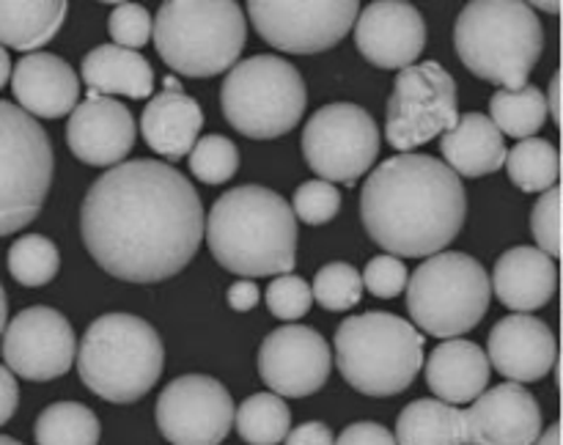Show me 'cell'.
<instances>
[{"label": "cell", "instance_id": "6da1fadb", "mask_svg": "<svg viewBox=\"0 0 563 445\" xmlns=\"http://www.w3.org/2000/svg\"><path fill=\"white\" fill-rule=\"evenodd\" d=\"M80 234L108 275L126 283H159L179 275L201 247L203 203L174 165L126 159L88 187Z\"/></svg>", "mask_w": 563, "mask_h": 445}, {"label": "cell", "instance_id": "7a4b0ae2", "mask_svg": "<svg viewBox=\"0 0 563 445\" xmlns=\"http://www.w3.org/2000/svg\"><path fill=\"white\" fill-rule=\"evenodd\" d=\"M467 214L460 176L429 154H399L372 170L361 190L366 234L390 256H434L460 236Z\"/></svg>", "mask_w": 563, "mask_h": 445}, {"label": "cell", "instance_id": "3957f363", "mask_svg": "<svg viewBox=\"0 0 563 445\" xmlns=\"http://www.w3.org/2000/svg\"><path fill=\"white\" fill-rule=\"evenodd\" d=\"M214 262L242 278H267L295 269L297 218L269 187L245 185L223 192L203 220Z\"/></svg>", "mask_w": 563, "mask_h": 445}, {"label": "cell", "instance_id": "277c9868", "mask_svg": "<svg viewBox=\"0 0 563 445\" xmlns=\"http://www.w3.org/2000/svg\"><path fill=\"white\" fill-rule=\"evenodd\" d=\"M454 44L471 75L517 91L542 58L544 27L528 3L473 0L460 11Z\"/></svg>", "mask_w": 563, "mask_h": 445}, {"label": "cell", "instance_id": "5b68a950", "mask_svg": "<svg viewBox=\"0 0 563 445\" xmlns=\"http://www.w3.org/2000/svg\"><path fill=\"white\" fill-rule=\"evenodd\" d=\"M77 371L99 399L132 404L157 385L165 366V346L157 330L132 313L93 319L80 341Z\"/></svg>", "mask_w": 563, "mask_h": 445}, {"label": "cell", "instance_id": "8992f818", "mask_svg": "<svg viewBox=\"0 0 563 445\" xmlns=\"http://www.w3.org/2000/svg\"><path fill=\"white\" fill-rule=\"evenodd\" d=\"M423 360V335L394 313H357L335 327V363L357 393L374 399L401 393L418 377Z\"/></svg>", "mask_w": 563, "mask_h": 445}, {"label": "cell", "instance_id": "52a82bcc", "mask_svg": "<svg viewBox=\"0 0 563 445\" xmlns=\"http://www.w3.org/2000/svg\"><path fill=\"white\" fill-rule=\"evenodd\" d=\"M159 58L185 77L229 71L247 38L245 14L231 0H168L152 22Z\"/></svg>", "mask_w": 563, "mask_h": 445}, {"label": "cell", "instance_id": "ba28073f", "mask_svg": "<svg viewBox=\"0 0 563 445\" xmlns=\"http://www.w3.org/2000/svg\"><path fill=\"white\" fill-rule=\"evenodd\" d=\"M223 115L240 135L273 141L300 124L306 113V80L278 55H253L234 64L220 88Z\"/></svg>", "mask_w": 563, "mask_h": 445}, {"label": "cell", "instance_id": "9c48e42d", "mask_svg": "<svg viewBox=\"0 0 563 445\" xmlns=\"http://www.w3.org/2000/svg\"><path fill=\"white\" fill-rule=\"evenodd\" d=\"M407 311L416 327L454 338L476 327L493 300L487 269L467 253H434L407 278Z\"/></svg>", "mask_w": 563, "mask_h": 445}, {"label": "cell", "instance_id": "30bf717a", "mask_svg": "<svg viewBox=\"0 0 563 445\" xmlns=\"http://www.w3.org/2000/svg\"><path fill=\"white\" fill-rule=\"evenodd\" d=\"M55 154L33 115L0 99V236L38 218L53 185Z\"/></svg>", "mask_w": 563, "mask_h": 445}, {"label": "cell", "instance_id": "8fae6325", "mask_svg": "<svg viewBox=\"0 0 563 445\" xmlns=\"http://www.w3.org/2000/svg\"><path fill=\"white\" fill-rule=\"evenodd\" d=\"M456 119V82L445 66L423 60L396 75L394 93L385 108V137L390 146L410 154L432 137L445 135Z\"/></svg>", "mask_w": 563, "mask_h": 445}, {"label": "cell", "instance_id": "7c38bea8", "mask_svg": "<svg viewBox=\"0 0 563 445\" xmlns=\"http://www.w3.org/2000/svg\"><path fill=\"white\" fill-rule=\"evenodd\" d=\"M379 154V130L366 108L333 102L319 108L302 130V157L322 181L355 187Z\"/></svg>", "mask_w": 563, "mask_h": 445}, {"label": "cell", "instance_id": "4fadbf2b", "mask_svg": "<svg viewBox=\"0 0 563 445\" xmlns=\"http://www.w3.org/2000/svg\"><path fill=\"white\" fill-rule=\"evenodd\" d=\"M361 3L355 0H319V3H289V0H251L247 16L258 36L275 49L295 55H313L335 47L355 25Z\"/></svg>", "mask_w": 563, "mask_h": 445}, {"label": "cell", "instance_id": "5bb4252c", "mask_svg": "<svg viewBox=\"0 0 563 445\" xmlns=\"http://www.w3.org/2000/svg\"><path fill=\"white\" fill-rule=\"evenodd\" d=\"M154 418L170 445H220L234 426V401L214 377L185 374L165 385Z\"/></svg>", "mask_w": 563, "mask_h": 445}, {"label": "cell", "instance_id": "9a60e30c", "mask_svg": "<svg viewBox=\"0 0 563 445\" xmlns=\"http://www.w3.org/2000/svg\"><path fill=\"white\" fill-rule=\"evenodd\" d=\"M77 338L69 319L47 305L16 313L3 330V360L11 374L31 382L58 379L75 366Z\"/></svg>", "mask_w": 563, "mask_h": 445}, {"label": "cell", "instance_id": "2e32d148", "mask_svg": "<svg viewBox=\"0 0 563 445\" xmlns=\"http://www.w3.org/2000/svg\"><path fill=\"white\" fill-rule=\"evenodd\" d=\"M333 355L322 335L306 324L273 330L258 349V377L275 396L306 399L324 388Z\"/></svg>", "mask_w": 563, "mask_h": 445}, {"label": "cell", "instance_id": "e0dca14e", "mask_svg": "<svg viewBox=\"0 0 563 445\" xmlns=\"http://www.w3.org/2000/svg\"><path fill=\"white\" fill-rule=\"evenodd\" d=\"M357 53L379 69H407L427 47V22L421 11L401 0H377L357 14Z\"/></svg>", "mask_w": 563, "mask_h": 445}, {"label": "cell", "instance_id": "ac0fdd59", "mask_svg": "<svg viewBox=\"0 0 563 445\" xmlns=\"http://www.w3.org/2000/svg\"><path fill=\"white\" fill-rule=\"evenodd\" d=\"M467 445H533L542 434V407L517 382L484 390L462 410Z\"/></svg>", "mask_w": 563, "mask_h": 445}, {"label": "cell", "instance_id": "d6986e66", "mask_svg": "<svg viewBox=\"0 0 563 445\" xmlns=\"http://www.w3.org/2000/svg\"><path fill=\"white\" fill-rule=\"evenodd\" d=\"M135 119L119 99L91 97L77 104L66 124V143L80 163L113 168L135 146Z\"/></svg>", "mask_w": 563, "mask_h": 445}, {"label": "cell", "instance_id": "ffe728a7", "mask_svg": "<svg viewBox=\"0 0 563 445\" xmlns=\"http://www.w3.org/2000/svg\"><path fill=\"white\" fill-rule=\"evenodd\" d=\"M559 357V341L542 319L511 313L489 333L487 360L511 382H539L548 377Z\"/></svg>", "mask_w": 563, "mask_h": 445}, {"label": "cell", "instance_id": "44dd1931", "mask_svg": "<svg viewBox=\"0 0 563 445\" xmlns=\"http://www.w3.org/2000/svg\"><path fill=\"white\" fill-rule=\"evenodd\" d=\"M11 88H14L20 110H25L33 119L69 115L80 99L77 71L53 53H27L14 66Z\"/></svg>", "mask_w": 563, "mask_h": 445}, {"label": "cell", "instance_id": "7402d4cb", "mask_svg": "<svg viewBox=\"0 0 563 445\" xmlns=\"http://www.w3.org/2000/svg\"><path fill=\"white\" fill-rule=\"evenodd\" d=\"M493 294L515 313H531L548 305L559 286V269L555 262L539 247H509L495 262L493 269Z\"/></svg>", "mask_w": 563, "mask_h": 445}, {"label": "cell", "instance_id": "603a6c76", "mask_svg": "<svg viewBox=\"0 0 563 445\" xmlns=\"http://www.w3.org/2000/svg\"><path fill=\"white\" fill-rule=\"evenodd\" d=\"M489 371L493 366L482 346L465 338H451L427 360V385L445 404H471L487 390Z\"/></svg>", "mask_w": 563, "mask_h": 445}, {"label": "cell", "instance_id": "cb8c5ba5", "mask_svg": "<svg viewBox=\"0 0 563 445\" xmlns=\"http://www.w3.org/2000/svg\"><path fill=\"white\" fill-rule=\"evenodd\" d=\"M203 126L201 104L185 91L154 93L141 113V132L148 148L165 159H181L196 146Z\"/></svg>", "mask_w": 563, "mask_h": 445}, {"label": "cell", "instance_id": "d4e9b609", "mask_svg": "<svg viewBox=\"0 0 563 445\" xmlns=\"http://www.w3.org/2000/svg\"><path fill=\"white\" fill-rule=\"evenodd\" d=\"M440 152L445 165L456 176L478 179L489 176L506 163V141L498 126L489 121V115L465 113L456 119V124L440 137Z\"/></svg>", "mask_w": 563, "mask_h": 445}, {"label": "cell", "instance_id": "484cf974", "mask_svg": "<svg viewBox=\"0 0 563 445\" xmlns=\"http://www.w3.org/2000/svg\"><path fill=\"white\" fill-rule=\"evenodd\" d=\"M82 82L91 97L146 99L154 93V69L135 49L99 44L82 58Z\"/></svg>", "mask_w": 563, "mask_h": 445}, {"label": "cell", "instance_id": "4316f807", "mask_svg": "<svg viewBox=\"0 0 563 445\" xmlns=\"http://www.w3.org/2000/svg\"><path fill=\"white\" fill-rule=\"evenodd\" d=\"M396 445H465L460 407L440 399H418L396 421Z\"/></svg>", "mask_w": 563, "mask_h": 445}, {"label": "cell", "instance_id": "83f0119b", "mask_svg": "<svg viewBox=\"0 0 563 445\" xmlns=\"http://www.w3.org/2000/svg\"><path fill=\"white\" fill-rule=\"evenodd\" d=\"M69 5L64 0L44 3H3L0 0V47L38 49L58 36Z\"/></svg>", "mask_w": 563, "mask_h": 445}, {"label": "cell", "instance_id": "f1b7e54d", "mask_svg": "<svg viewBox=\"0 0 563 445\" xmlns=\"http://www.w3.org/2000/svg\"><path fill=\"white\" fill-rule=\"evenodd\" d=\"M489 121L498 126L500 135L528 141L537 132H542L544 121H548L544 93L537 86H522L517 91L500 88L489 99Z\"/></svg>", "mask_w": 563, "mask_h": 445}, {"label": "cell", "instance_id": "f546056e", "mask_svg": "<svg viewBox=\"0 0 563 445\" xmlns=\"http://www.w3.org/2000/svg\"><path fill=\"white\" fill-rule=\"evenodd\" d=\"M33 437L36 445H97L99 418L86 404L55 401L36 418Z\"/></svg>", "mask_w": 563, "mask_h": 445}, {"label": "cell", "instance_id": "4dcf8cb0", "mask_svg": "<svg viewBox=\"0 0 563 445\" xmlns=\"http://www.w3.org/2000/svg\"><path fill=\"white\" fill-rule=\"evenodd\" d=\"M291 412L286 401L275 393L247 396L234 412L236 434L247 445H280L289 434Z\"/></svg>", "mask_w": 563, "mask_h": 445}, {"label": "cell", "instance_id": "1f68e13d", "mask_svg": "<svg viewBox=\"0 0 563 445\" xmlns=\"http://www.w3.org/2000/svg\"><path fill=\"white\" fill-rule=\"evenodd\" d=\"M504 165L511 185L522 192H544L559 185V148L544 137L517 141V146L506 152Z\"/></svg>", "mask_w": 563, "mask_h": 445}, {"label": "cell", "instance_id": "d6a6232c", "mask_svg": "<svg viewBox=\"0 0 563 445\" xmlns=\"http://www.w3.org/2000/svg\"><path fill=\"white\" fill-rule=\"evenodd\" d=\"M9 272L22 286H44L58 275L60 253L53 240L42 234H25L9 247Z\"/></svg>", "mask_w": 563, "mask_h": 445}, {"label": "cell", "instance_id": "836d02e7", "mask_svg": "<svg viewBox=\"0 0 563 445\" xmlns=\"http://www.w3.org/2000/svg\"><path fill=\"white\" fill-rule=\"evenodd\" d=\"M240 170V148L225 135L198 137L190 148V174L203 185H223Z\"/></svg>", "mask_w": 563, "mask_h": 445}, {"label": "cell", "instance_id": "e575fe53", "mask_svg": "<svg viewBox=\"0 0 563 445\" xmlns=\"http://www.w3.org/2000/svg\"><path fill=\"white\" fill-rule=\"evenodd\" d=\"M311 294L328 311H350L363 297L361 272L346 262L324 264L313 278Z\"/></svg>", "mask_w": 563, "mask_h": 445}, {"label": "cell", "instance_id": "d590c367", "mask_svg": "<svg viewBox=\"0 0 563 445\" xmlns=\"http://www.w3.org/2000/svg\"><path fill=\"white\" fill-rule=\"evenodd\" d=\"M289 207L295 212V218H300L306 225H324L339 214L341 192L330 181L313 179L297 187Z\"/></svg>", "mask_w": 563, "mask_h": 445}, {"label": "cell", "instance_id": "8d00e7d4", "mask_svg": "<svg viewBox=\"0 0 563 445\" xmlns=\"http://www.w3.org/2000/svg\"><path fill=\"white\" fill-rule=\"evenodd\" d=\"M311 286L291 272L278 275L267 289L269 313L278 319H286V322H295V319L306 316V313L311 311Z\"/></svg>", "mask_w": 563, "mask_h": 445}, {"label": "cell", "instance_id": "74e56055", "mask_svg": "<svg viewBox=\"0 0 563 445\" xmlns=\"http://www.w3.org/2000/svg\"><path fill=\"white\" fill-rule=\"evenodd\" d=\"M531 231L537 240L539 251L548 253L555 262L561 253V190L559 185L542 192L531 212Z\"/></svg>", "mask_w": 563, "mask_h": 445}, {"label": "cell", "instance_id": "f35d334b", "mask_svg": "<svg viewBox=\"0 0 563 445\" xmlns=\"http://www.w3.org/2000/svg\"><path fill=\"white\" fill-rule=\"evenodd\" d=\"M108 31L113 36L115 47L124 49H141L152 38V14L146 5L137 3H121L115 5L113 14L108 20Z\"/></svg>", "mask_w": 563, "mask_h": 445}, {"label": "cell", "instance_id": "ab89813d", "mask_svg": "<svg viewBox=\"0 0 563 445\" xmlns=\"http://www.w3.org/2000/svg\"><path fill=\"white\" fill-rule=\"evenodd\" d=\"M407 278H410V272H407L405 262L390 256V253L374 256L366 264V272L361 275L363 289H368L379 300H394V297H399L407 289Z\"/></svg>", "mask_w": 563, "mask_h": 445}, {"label": "cell", "instance_id": "60d3db41", "mask_svg": "<svg viewBox=\"0 0 563 445\" xmlns=\"http://www.w3.org/2000/svg\"><path fill=\"white\" fill-rule=\"evenodd\" d=\"M333 445H396V440L383 423L357 421L346 426Z\"/></svg>", "mask_w": 563, "mask_h": 445}, {"label": "cell", "instance_id": "b9f144b4", "mask_svg": "<svg viewBox=\"0 0 563 445\" xmlns=\"http://www.w3.org/2000/svg\"><path fill=\"white\" fill-rule=\"evenodd\" d=\"M284 443L286 445H333L335 437L333 432H330L328 423L308 421V423H300L297 429H291V432L286 434Z\"/></svg>", "mask_w": 563, "mask_h": 445}, {"label": "cell", "instance_id": "7bdbcfd3", "mask_svg": "<svg viewBox=\"0 0 563 445\" xmlns=\"http://www.w3.org/2000/svg\"><path fill=\"white\" fill-rule=\"evenodd\" d=\"M16 404H20V388H16L14 374L5 366H0V426L11 421Z\"/></svg>", "mask_w": 563, "mask_h": 445}, {"label": "cell", "instance_id": "ee69618b", "mask_svg": "<svg viewBox=\"0 0 563 445\" xmlns=\"http://www.w3.org/2000/svg\"><path fill=\"white\" fill-rule=\"evenodd\" d=\"M229 305L234 311H251V308L258 305V286L253 283L251 278L236 280L234 286H229V294H225Z\"/></svg>", "mask_w": 563, "mask_h": 445}, {"label": "cell", "instance_id": "f6af8a7d", "mask_svg": "<svg viewBox=\"0 0 563 445\" xmlns=\"http://www.w3.org/2000/svg\"><path fill=\"white\" fill-rule=\"evenodd\" d=\"M561 77L553 75V80H550V91L548 97H544V104H548V115L555 121V124H561Z\"/></svg>", "mask_w": 563, "mask_h": 445}, {"label": "cell", "instance_id": "bcb514c9", "mask_svg": "<svg viewBox=\"0 0 563 445\" xmlns=\"http://www.w3.org/2000/svg\"><path fill=\"white\" fill-rule=\"evenodd\" d=\"M533 445H561V426H559V423H550V426L544 429L542 434H539V440Z\"/></svg>", "mask_w": 563, "mask_h": 445}, {"label": "cell", "instance_id": "7dc6e473", "mask_svg": "<svg viewBox=\"0 0 563 445\" xmlns=\"http://www.w3.org/2000/svg\"><path fill=\"white\" fill-rule=\"evenodd\" d=\"M9 77H11V58H9V53L0 47V88L9 82Z\"/></svg>", "mask_w": 563, "mask_h": 445}, {"label": "cell", "instance_id": "c3c4849f", "mask_svg": "<svg viewBox=\"0 0 563 445\" xmlns=\"http://www.w3.org/2000/svg\"><path fill=\"white\" fill-rule=\"evenodd\" d=\"M5 316H9V300H5V291L3 286H0V335H3L5 330Z\"/></svg>", "mask_w": 563, "mask_h": 445}, {"label": "cell", "instance_id": "681fc988", "mask_svg": "<svg viewBox=\"0 0 563 445\" xmlns=\"http://www.w3.org/2000/svg\"><path fill=\"white\" fill-rule=\"evenodd\" d=\"M163 86H165V91H181L179 80H176V77H174V75H165Z\"/></svg>", "mask_w": 563, "mask_h": 445}, {"label": "cell", "instance_id": "f907efd6", "mask_svg": "<svg viewBox=\"0 0 563 445\" xmlns=\"http://www.w3.org/2000/svg\"><path fill=\"white\" fill-rule=\"evenodd\" d=\"M537 5L542 11H548V14H559V9H561L559 0H548V3H537Z\"/></svg>", "mask_w": 563, "mask_h": 445}, {"label": "cell", "instance_id": "816d5d0a", "mask_svg": "<svg viewBox=\"0 0 563 445\" xmlns=\"http://www.w3.org/2000/svg\"><path fill=\"white\" fill-rule=\"evenodd\" d=\"M0 445H22L20 440H14V437H5V434H0Z\"/></svg>", "mask_w": 563, "mask_h": 445}, {"label": "cell", "instance_id": "f5cc1de1", "mask_svg": "<svg viewBox=\"0 0 563 445\" xmlns=\"http://www.w3.org/2000/svg\"><path fill=\"white\" fill-rule=\"evenodd\" d=\"M465 445H467V443H465Z\"/></svg>", "mask_w": 563, "mask_h": 445}]
</instances>
